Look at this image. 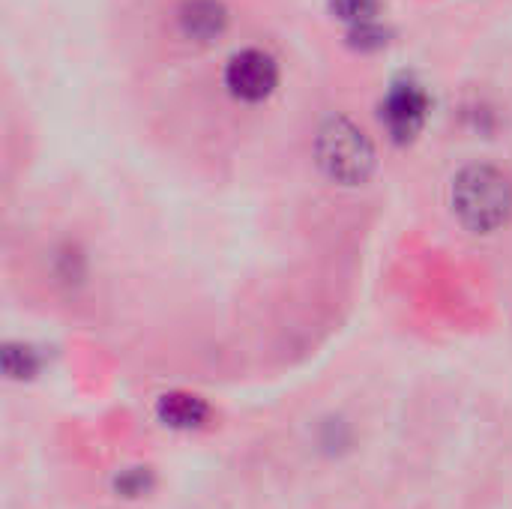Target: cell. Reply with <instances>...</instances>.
<instances>
[{
    "mask_svg": "<svg viewBox=\"0 0 512 509\" xmlns=\"http://www.w3.org/2000/svg\"><path fill=\"white\" fill-rule=\"evenodd\" d=\"M225 21H228L225 6L216 3V0H189L180 9V27H183V33L192 36V39H201V42L219 36L225 30Z\"/></svg>",
    "mask_w": 512,
    "mask_h": 509,
    "instance_id": "cell-5",
    "label": "cell"
},
{
    "mask_svg": "<svg viewBox=\"0 0 512 509\" xmlns=\"http://www.w3.org/2000/svg\"><path fill=\"white\" fill-rule=\"evenodd\" d=\"M453 213L474 234H492L512 216V180L495 165H468L453 180Z\"/></svg>",
    "mask_w": 512,
    "mask_h": 509,
    "instance_id": "cell-1",
    "label": "cell"
},
{
    "mask_svg": "<svg viewBox=\"0 0 512 509\" xmlns=\"http://www.w3.org/2000/svg\"><path fill=\"white\" fill-rule=\"evenodd\" d=\"M315 156L321 171L345 186L369 180L375 168V147L369 135L348 117H330L315 138Z\"/></svg>",
    "mask_w": 512,
    "mask_h": 509,
    "instance_id": "cell-2",
    "label": "cell"
},
{
    "mask_svg": "<svg viewBox=\"0 0 512 509\" xmlns=\"http://www.w3.org/2000/svg\"><path fill=\"white\" fill-rule=\"evenodd\" d=\"M225 84H228L231 96H237L243 102H264L279 84V66L267 51L243 48L228 60Z\"/></svg>",
    "mask_w": 512,
    "mask_h": 509,
    "instance_id": "cell-3",
    "label": "cell"
},
{
    "mask_svg": "<svg viewBox=\"0 0 512 509\" xmlns=\"http://www.w3.org/2000/svg\"><path fill=\"white\" fill-rule=\"evenodd\" d=\"M333 12L342 21L363 27V24H372V15L378 12V0H333Z\"/></svg>",
    "mask_w": 512,
    "mask_h": 509,
    "instance_id": "cell-7",
    "label": "cell"
},
{
    "mask_svg": "<svg viewBox=\"0 0 512 509\" xmlns=\"http://www.w3.org/2000/svg\"><path fill=\"white\" fill-rule=\"evenodd\" d=\"M159 414H162V420L171 423V426L192 429V426H198V423L207 417V408H204V402L195 399V396H165V399L159 402Z\"/></svg>",
    "mask_w": 512,
    "mask_h": 509,
    "instance_id": "cell-6",
    "label": "cell"
},
{
    "mask_svg": "<svg viewBox=\"0 0 512 509\" xmlns=\"http://www.w3.org/2000/svg\"><path fill=\"white\" fill-rule=\"evenodd\" d=\"M426 108H429V99L423 87L411 78H402L390 87L381 105V117L387 123V132L396 141H411L426 123Z\"/></svg>",
    "mask_w": 512,
    "mask_h": 509,
    "instance_id": "cell-4",
    "label": "cell"
}]
</instances>
